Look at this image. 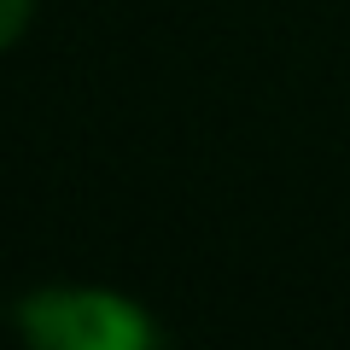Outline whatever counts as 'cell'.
Masks as SVG:
<instances>
[{
	"instance_id": "6da1fadb",
	"label": "cell",
	"mask_w": 350,
	"mask_h": 350,
	"mask_svg": "<svg viewBox=\"0 0 350 350\" xmlns=\"http://www.w3.org/2000/svg\"><path fill=\"white\" fill-rule=\"evenodd\" d=\"M24 338L41 350H146L158 345V327L146 310L117 292H88V286H47L29 292L18 310Z\"/></svg>"
},
{
	"instance_id": "7a4b0ae2",
	"label": "cell",
	"mask_w": 350,
	"mask_h": 350,
	"mask_svg": "<svg viewBox=\"0 0 350 350\" xmlns=\"http://www.w3.org/2000/svg\"><path fill=\"white\" fill-rule=\"evenodd\" d=\"M29 6H36V0H0V47H12V41L24 36Z\"/></svg>"
}]
</instances>
